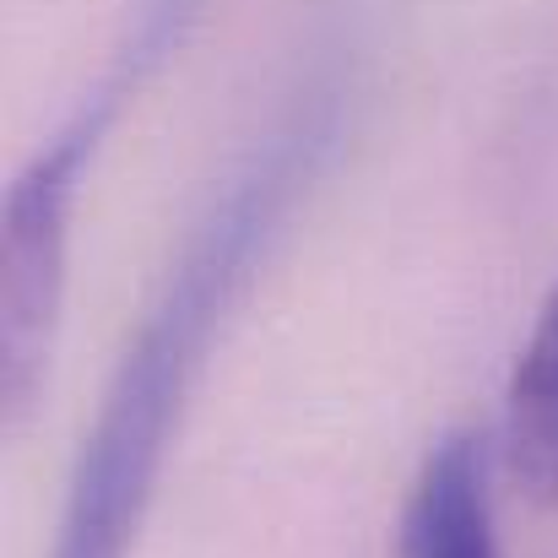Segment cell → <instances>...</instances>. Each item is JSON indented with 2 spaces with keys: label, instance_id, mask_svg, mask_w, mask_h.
<instances>
[{
  "label": "cell",
  "instance_id": "obj_1",
  "mask_svg": "<svg viewBox=\"0 0 558 558\" xmlns=\"http://www.w3.org/2000/svg\"><path fill=\"white\" fill-rule=\"evenodd\" d=\"M331 136L337 87L315 82L195 217L180 260L169 266L104 390L98 423L82 439L49 558H131L206 353L250 288L260 255L282 233L299 190L315 180Z\"/></svg>",
  "mask_w": 558,
  "mask_h": 558
},
{
  "label": "cell",
  "instance_id": "obj_2",
  "mask_svg": "<svg viewBox=\"0 0 558 558\" xmlns=\"http://www.w3.org/2000/svg\"><path fill=\"white\" fill-rule=\"evenodd\" d=\"M195 0H147L131 22L114 60L98 82L76 98L60 131L27 158V169L5 190V233H0V401L5 417L22 423L44 390L60 299H65V260H71V217L82 174L98 158L109 125L153 76L163 49L174 44L180 22Z\"/></svg>",
  "mask_w": 558,
  "mask_h": 558
},
{
  "label": "cell",
  "instance_id": "obj_4",
  "mask_svg": "<svg viewBox=\"0 0 558 558\" xmlns=\"http://www.w3.org/2000/svg\"><path fill=\"white\" fill-rule=\"evenodd\" d=\"M505 466L521 494L558 505V293L543 304L505 390Z\"/></svg>",
  "mask_w": 558,
  "mask_h": 558
},
{
  "label": "cell",
  "instance_id": "obj_3",
  "mask_svg": "<svg viewBox=\"0 0 558 558\" xmlns=\"http://www.w3.org/2000/svg\"><path fill=\"white\" fill-rule=\"evenodd\" d=\"M401 558H499L488 472L472 434H450L428 450L401 515Z\"/></svg>",
  "mask_w": 558,
  "mask_h": 558
}]
</instances>
